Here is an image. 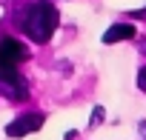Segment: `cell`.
<instances>
[{
    "mask_svg": "<svg viewBox=\"0 0 146 140\" xmlns=\"http://www.w3.org/2000/svg\"><path fill=\"white\" fill-rule=\"evenodd\" d=\"M20 26L35 43H46L52 37V32L57 29V9L52 3H46V0H37L23 12Z\"/></svg>",
    "mask_w": 146,
    "mask_h": 140,
    "instance_id": "1",
    "label": "cell"
},
{
    "mask_svg": "<svg viewBox=\"0 0 146 140\" xmlns=\"http://www.w3.org/2000/svg\"><path fill=\"white\" fill-rule=\"evenodd\" d=\"M26 57H29V52H26V46L20 40H15V37L0 40V63L3 66H20Z\"/></svg>",
    "mask_w": 146,
    "mask_h": 140,
    "instance_id": "2",
    "label": "cell"
},
{
    "mask_svg": "<svg viewBox=\"0 0 146 140\" xmlns=\"http://www.w3.org/2000/svg\"><path fill=\"white\" fill-rule=\"evenodd\" d=\"M40 126H43V114H23V117H17L6 126V134L9 137H23V134L37 131Z\"/></svg>",
    "mask_w": 146,
    "mask_h": 140,
    "instance_id": "3",
    "label": "cell"
},
{
    "mask_svg": "<svg viewBox=\"0 0 146 140\" xmlns=\"http://www.w3.org/2000/svg\"><path fill=\"white\" fill-rule=\"evenodd\" d=\"M129 37H135V26L120 23V26H112V29L103 34V43H120V40H129Z\"/></svg>",
    "mask_w": 146,
    "mask_h": 140,
    "instance_id": "4",
    "label": "cell"
},
{
    "mask_svg": "<svg viewBox=\"0 0 146 140\" xmlns=\"http://www.w3.org/2000/svg\"><path fill=\"white\" fill-rule=\"evenodd\" d=\"M137 86H140V89L146 92V66L140 69V75H137Z\"/></svg>",
    "mask_w": 146,
    "mask_h": 140,
    "instance_id": "5",
    "label": "cell"
}]
</instances>
